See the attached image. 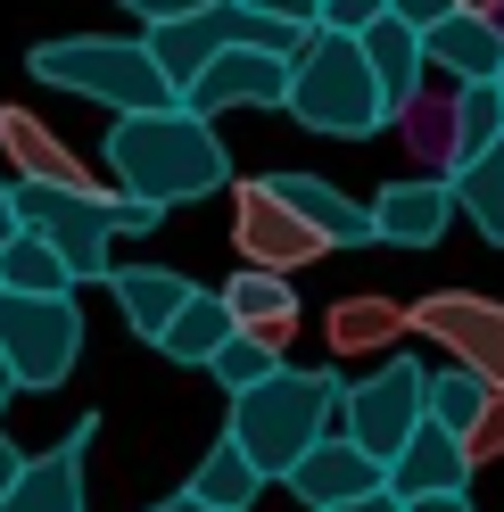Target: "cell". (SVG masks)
<instances>
[{"label":"cell","instance_id":"cell-31","mask_svg":"<svg viewBox=\"0 0 504 512\" xmlns=\"http://www.w3.org/2000/svg\"><path fill=\"white\" fill-rule=\"evenodd\" d=\"M463 455H471V471H480V463H496V455H504V389L488 397V413H480V422L463 430Z\"/></svg>","mask_w":504,"mask_h":512},{"label":"cell","instance_id":"cell-35","mask_svg":"<svg viewBox=\"0 0 504 512\" xmlns=\"http://www.w3.org/2000/svg\"><path fill=\"white\" fill-rule=\"evenodd\" d=\"M331 512H405V496H397V488H372V496H356V504H331Z\"/></svg>","mask_w":504,"mask_h":512},{"label":"cell","instance_id":"cell-33","mask_svg":"<svg viewBox=\"0 0 504 512\" xmlns=\"http://www.w3.org/2000/svg\"><path fill=\"white\" fill-rule=\"evenodd\" d=\"M389 17H405L414 34H430V25H447V17H455V0H389Z\"/></svg>","mask_w":504,"mask_h":512},{"label":"cell","instance_id":"cell-6","mask_svg":"<svg viewBox=\"0 0 504 512\" xmlns=\"http://www.w3.org/2000/svg\"><path fill=\"white\" fill-rule=\"evenodd\" d=\"M0 356H9L17 389H58L75 372V356H83V306L0 290Z\"/></svg>","mask_w":504,"mask_h":512},{"label":"cell","instance_id":"cell-5","mask_svg":"<svg viewBox=\"0 0 504 512\" xmlns=\"http://www.w3.org/2000/svg\"><path fill=\"white\" fill-rule=\"evenodd\" d=\"M17 223L42 232L67 256L75 281H108V248L124 240V190H58V182H17Z\"/></svg>","mask_w":504,"mask_h":512},{"label":"cell","instance_id":"cell-29","mask_svg":"<svg viewBox=\"0 0 504 512\" xmlns=\"http://www.w3.org/2000/svg\"><path fill=\"white\" fill-rule=\"evenodd\" d=\"M207 372L240 397V389H257V380H273V372H281V347H273V339H257V331H232V339H224V356H215Z\"/></svg>","mask_w":504,"mask_h":512},{"label":"cell","instance_id":"cell-40","mask_svg":"<svg viewBox=\"0 0 504 512\" xmlns=\"http://www.w3.org/2000/svg\"><path fill=\"white\" fill-rule=\"evenodd\" d=\"M17 397V372H9V356H0V405H9Z\"/></svg>","mask_w":504,"mask_h":512},{"label":"cell","instance_id":"cell-15","mask_svg":"<svg viewBox=\"0 0 504 512\" xmlns=\"http://www.w3.org/2000/svg\"><path fill=\"white\" fill-rule=\"evenodd\" d=\"M463 479H471V455H463V438L438 430V422H422L414 438H405V455L389 463V488L405 504L414 496H463Z\"/></svg>","mask_w":504,"mask_h":512},{"label":"cell","instance_id":"cell-4","mask_svg":"<svg viewBox=\"0 0 504 512\" xmlns=\"http://www.w3.org/2000/svg\"><path fill=\"white\" fill-rule=\"evenodd\" d=\"M290 116L306 133H331V141H372L389 124V100L372 83V58H364L356 34H323L314 25V42L290 67Z\"/></svg>","mask_w":504,"mask_h":512},{"label":"cell","instance_id":"cell-1","mask_svg":"<svg viewBox=\"0 0 504 512\" xmlns=\"http://www.w3.org/2000/svg\"><path fill=\"white\" fill-rule=\"evenodd\" d=\"M108 174L124 199L191 207V199L232 190V149L215 133V116H199V108H149V116L108 124Z\"/></svg>","mask_w":504,"mask_h":512},{"label":"cell","instance_id":"cell-34","mask_svg":"<svg viewBox=\"0 0 504 512\" xmlns=\"http://www.w3.org/2000/svg\"><path fill=\"white\" fill-rule=\"evenodd\" d=\"M248 9H265V17H290V25H314V17H323V0H248Z\"/></svg>","mask_w":504,"mask_h":512},{"label":"cell","instance_id":"cell-38","mask_svg":"<svg viewBox=\"0 0 504 512\" xmlns=\"http://www.w3.org/2000/svg\"><path fill=\"white\" fill-rule=\"evenodd\" d=\"M405 512H471V496H414Z\"/></svg>","mask_w":504,"mask_h":512},{"label":"cell","instance_id":"cell-25","mask_svg":"<svg viewBox=\"0 0 504 512\" xmlns=\"http://www.w3.org/2000/svg\"><path fill=\"white\" fill-rule=\"evenodd\" d=\"M257 488H265V471L248 463V446H240L232 430L215 438V446H207V463L191 471V496L215 504V512H248V504H257Z\"/></svg>","mask_w":504,"mask_h":512},{"label":"cell","instance_id":"cell-12","mask_svg":"<svg viewBox=\"0 0 504 512\" xmlns=\"http://www.w3.org/2000/svg\"><path fill=\"white\" fill-rule=\"evenodd\" d=\"M372 488H389V463H381V455H364L348 430H331V438H323V446H314V455L290 471V496H298V504H314V512L356 504V496H372Z\"/></svg>","mask_w":504,"mask_h":512},{"label":"cell","instance_id":"cell-7","mask_svg":"<svg viewBox=\"0 0 504 512\" xmlns=\"http://www.w3.org/2000/svg\"><path fill=\"white\" fill-rule=\"evenodd\" d=\"M422 422H430V372L405 364V356H389L372 380H356V389L339 397V430H348L364 455H381V463H397Z\"/></svg>","mask_w":504,"mask_h":512},{"label":"cell","instance_id":"cell-24","mask_svg":"<svg viewBox=\"0 0 504 512\" xmlns=\"http://www.w3.org/2000/svg\"><path fill=\"white\" fill-rule=\"evenodd\" d=\"M0 290H17V298H75V273H67V256H58L42 232L17 223V240L0 248Z\"/></svg>","mask_w":504,"mask_h":512},{"label":"cell","instance_id":"cell-36","mask_svg":"<svg viewBox=\"0 0 504 512\" xmlns=\"http://www.w3.org/2000/svg\"><path fill=\"white\" fill-rule=\"evenodd\" d=\"M17 471H25V455H17L9 438H0V504H9V488H17Z\"/></svg>","mask_w":504,"mask_h":512},{"label":"cell","instance_id":"cell-16","mask_svg":"<svg viewBox=\"0 0 504 512\" xmlns=\"http://www.w3.org/2000/svg\"><path fill=\"white\" fill-rule=\"evenodd\" d=\"M108 290H116V306H124V323H133V339L157 347V339L174 331V314L191 306L199 281H182V273H166V265H116Z\"/></svg>","mask_w":504,"mask_h":512},{"label":"cell","instance_id":"cell-11","mask_svg":"<svg viewBox=\"0 0 504 512\" xmlns=\"http://www.w3.org/2000/svg\"><path fill=\"white\" fill-rule=\"evenodd\" d=\"M91 438H100V413H83V422L50 446V455H25L17 488L0 512H83V463H91Z\"/></svg>","mask_w":504,"mask_h":512},{"label":"cell","instance_id":"cell-32","mask_svg":"<svg viewBox=\"0 0 504 512\" xmlns=\"http://www.w3.org/2000/svg\"><path fill=\"white\" fill-rule=\"evenodd\" d=\"M141 25H174V17H199V9H215V0H124Z\"/></svg>","mask_w":504,"mask_h":512},{"label":"cell","instance_id":"cell-26","mask_svg":"<svg viewBox=\"0 0 504 512\" xmlns=\"http://www.w3.org/2000/svg\"><path fill=\"white\" fill-rule=\"evenodd\" d=\"M447 182H455V207H463V215H471V223H480V232L504 248V133H496L480 157H463Z\"/></svg>","mask_w":504,"mask_h":512},{"label":"cell","instance_id":"cell-3","mask_svg":"<svg viewBox=\"0 0 504 512\" xmlns=\"http://www.w3.org/2000/svg\"><path fill=\"white\" fill-rule=\"evenodd\" d=\"M25 75L50 83V91H75V100H100L116 116L182 108V91L166 83V67H157L149 42H133V34H58V42H34Z\"/></svg>","mask_w":504,"mask_h":512},{"label":"cell","instance_id":"cell-14","mask_svg":"<svg viewBox=\"0 0 504 512\" xmlns=\"http://www.w3.org/2000/svg\"><path fill=\"white\" fill-rule=\"evenodd\" d=\"M0 157H9V174L17 182H58V190H91V166L50 133L42 116H25V108H0Z\"/></svg>","mask_w":504,"mask_h":512},{"label":"cell","instance_id":"cell-8","mask_svg":"<svg viewBox=\"0 0 504 512\" xmlns=\"http://www.w3.org/2000/svg\"><path fill=\"white\" fill-rule=\"evenodd\" d=\"M232 248H240V265H265V273H298L314 256H331V240L273 190V174L232 182Z\"/></svg>","mask_w":504,"mask_h":512},{"label":"cell","instance_id":"cell-17","mask_svg":"<svg viewBox=\"0 0 504 512\" xmlns=\"http://www.w3.org/2000/svg\"><path fill=\"white\" fill-rule=\"evenodd\" d=\"M422 50H430V67L455 75V83H496V75H504V25L471 17V9H455L447 25H430Z\"/></svg>","mask_w":504,"mask_h":512},{"label":"cell","instance_id":"cell-37","mask_svg":"<svg viewBox=\"0 0 504 512\" xmlns=\"http://www.w3.org/2000/svg\"><path fill=\"white\" fill-rule=\"evenodd\" d=\"M17 240V182H0V248Z\"/></svg>","mask_w":504,"mask_h":512},{"label":"cell","instance_id":"cell-41","mask_svg":"<svg viewBox=\"0 0 504 512\" xmlns=\"http://www.w3.org/2000/svg\"><path fill=\"white\" fill-rule=\"evenodd\" d=\"M496 100H504V75H496Z\"/></svg>","mask_w":504,"mask_h":512},{"label":"cell","instance_id":"cell-13","mask_svg":"<svg viewBox=\"0 0 504 512\" xmlns=\"http://www.w3.org/2000/svg\"><path fill=\"white\" fill-rule=\"evenodd\" d=\"M447 223H455V182H447V174L389 182L381 199H372V232H381L389 248H430Z\"/></svg>","mask_w":504,"mask_h":512},{"label":"cell","instance_id":"cell-22","mask_svg":"<svg viewBox=\"0 0 504 512\" xmlns=\"http://www.w3.org/2000/svg\"><path fill=\"white\" fill-rule=\"evenodd\" d=\"M455 91H463V83L447 75L438 91L422 83L414 100L397 108V133H405V149H414V157H422L430 174H455Z\"/></svg>","mask_w":504,"mask_h":512},{"label":"cell","instance_id":"cell-18","mask_svg":"<svg viewBox=\"0 0 504 512\" xmlns=\"http://www.w3.org/2000/svg\"><path fill=\"white\" fill-rule=\"evenodd\" d=\"M224 306H232V323L240 331H257L273 347H290L298 339V290H290V273H265V265H240L224 281Z\"/></svg>","mask_w":504,"mask_h":512},{"label":"cell","instance_id":"cell-21","mask_svg":"<svg viewBox=\"0 0 504 512\" xmlns=\"http://www.w3.org/2000/svg\"><path fill=\"white\" fill-rule=\"evenodd\" d=\"M405 331H414V314H405L397 298H381V290L339 298V306H331V323H323L331 356H381V347H397Z\"/></svg>","mask_w":504,"mask_h":512},{"label":"cell","instance_id":"cell-10","mask_svg":"<svg viewBox=\"0 0 504 512\" xmlns=\"http://www.w3.org/2000/svg\"><path fill=\"white\" fill-rule=\"evenodd\" d=\"M290 67L298 58H281V50H224L215 67L191 75V91H182V108H199V116H224V108H290Z\"/></svg>","mask_w":504,"mask_h":512},{"label":"cell","instance_id":"cell-20","mask_svg":"<svg viewBox=\"0 0 504 512\" xmlns=\"http://www.w3.org/2000/svg\"><path fill=\"white\" fill-rule=\"evenodd\" d=\"M364 42V58H372V83H381V100H389V124H397V108L422 91V75H430V50H422V34L405 17H381L372 34H356Z\"/></svg>","mask_w":504,"mask_h":512},{"label":"cell","instance_id":"cell-23","mask_svg":"<svg viewBox=\"0 0 504 512\" xmlns=\"http://www.w3.org/2000/svg\"><path fill=\"white\" fill-rule=\"evenodd\" d=\"M240 323H232V306H224V290H191V306H182L174 314V331L166 339H157V356H166V364H215V356H224V339H232Z\"/></svg>","mask_w":504,"mask_h":512},{"label":"cell","instance_id":"cell-30","mask_svg":"<svg viewBox=\"0 0 504 512\" xmlns=\"http://www.w3.org/2000/svg\"><path fill=\"white\" fill-rule=\"evenodd\" d=\"M381 17H389V0H323L314 25H323V34H372Z\"/></svg>","mask_w":504,"mask_h":512},{"label":"cell","instance_id":"cell-27","mask_svg":"<svg viewBox=\"0 0 504 512\" xmlns=\"http://www.w3.org/2000/svg\"><path fill=\"white\" fill-rule=\"evenodd\" d=\"M488 397H496V389H488L480 372H463V364L430 372V422H438V430H455V438H463V430L488 413Z\"/></svg>","mask_w":504,"mask_h":512},{"label":"cell","instance_id":"cell-19","mask_svg":"<svg viewBox=\"0 0 504 512\" xmlns=\"http://www.w3.org/2000/svg\"><path fill=\"white\" fill-rule=\"evenodd\" d=\"M273 190H281V199H290L331 248H372V240H381V232H372V207H356L348 190H331L323 174H273Z\"/></svg>","mask_w":504,"mask_h":512},{"label":"cell","instance_id":"cell-9","mask_svg":"<svg viewBox=\"0 0 504 512\" xmlns=\"http://www.w3.org/2000/svg\"><path fill=\"white\" fill-rule=\"evenodd\" d=\"M405 314H414V331L438 339L463 372H480L488 389H504V306L496 298H480V290H430Z\"/></svg>","mask_w":504,"mask_h":512},{"label":"cell","instance_id":"cell-2","mask_svg":"<svg viewBox=\"0 0 504 512\" xmlns=\"http://www.w3.org/2000/svg\"><path fill=\"white\" fill-rule=\"evenodd\" d=\"M339 397H348L339 372H290V364H281L273 380H257V389L232 397V438L248 446V463H257L265 479H290L314 446L331 438Z\"/></svg>","mask_w":504,"mask_h":512},{"label":"cell","instance_id":"cell-28","mask_svg":"<svg viewBox=\"0 0 504 512\" xmlns=\"http://www.w3.org/2000/svg\"><path fill=\"white\" fill-rule=\"evenodd\" d=\"M496 133H504V100H496V83H463V91H455V166H463V157H480Z\"/></svg>","mask_w":504,"mask_h":512},{"label":"cell","instance_id":"cell-39","mask_svg":"<svg viewBox=\"0 0 504 512\" xmlns=\"http://www.w3.org/2000/svg\"><path fill=\"white\" fill-rule=\"evenodd\" d=\"M149 512H215V504H199L191 488H182V496H166V504H149Z\"/></svg>","mask_w":504,"mask_h":512}]
</instances>
